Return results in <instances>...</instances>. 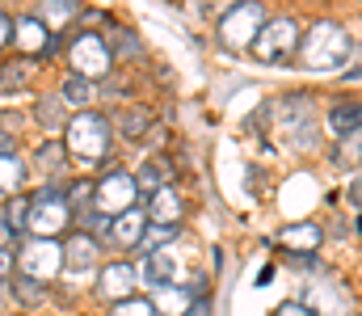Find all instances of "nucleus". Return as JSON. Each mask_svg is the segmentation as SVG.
Returning <instances> with one entry per match:
<instances>
[{
	"mask_svg": "<svg viewBox=\"0 0 362 316\" xmlns=\"http://www.w3.org/2000/svg\"><path fill=\"white\" fill-rule=\"evenodd\" d=\"M139 51H144V47L135 42V34H131V30H118V34H114V47H110V55H139Z\"/></svg>",
	"mask_w": 362,
	"mask_h": 316,
	"instance_id": "473e14b6",
	"label": "nucleus"
},
{
	"mask_svg": "<svg viewBox=\"0 0 362 316\" xmlns=\"http://www.w3.org/2000/svg\"><path fill=\"white\" fill-rule=\"evenodd\" d=\"M185 316H215V308H211V300L202 295V300H194V308H189Z\"/></svg>",
	"mask_w": 362,
	"mask_h": 316,
	"instance_id": "e433bc0d",
	"label": "nucleus"
},
{
	"mask_svg": "<svg viewBox=\"0 0 362 316\" xmlns=\"http://www.w3.org/2000/svg\"><path fill=\"white\" fill-rule=\"evenodd\" d=\"M8 42H13V21H8V17L0 13V51H4Z\"/></svg>",
	"mask_w": 362,
	"mask_h": 316,
	"instance_id": "c9c22d12",
	"label": "nucleus"
},
{
	"mask_svg": "<svg viewBox=\"0 0 362 316\" xmlns=\"http://www.w3.org/2000/svg\"><path fill=\"white\" fill-rule=\"evenodd\" d=\"M329 127H333V135H358L362 131V102L354 98H337V102L329 105Z\"/></svg>",
	"mask_w": 362,
	"mask_h": 316,
	"instance_id": "6ab92c4d",
	"label": "nucleus"
},
{
	"mask_svg": "<svg viewBox=\"0 0 362 316\" xmlns=\"http://www.w3.org/2000/svg\"><path fill=\"white\" fill-rule=\"evenodd\" d=\"M148 122H152V118H148L144 105H131L127 114L118 110V131H122V139H144V135H148Z\"/></svg>",
	"mask_w": 362,
	"mask_h": 316,
	"instance_id": "393cba45",
	"label": "nucleus"
},
{
	"mask_svg": "<svg viewBox=\"0 0 362 316\" xmlns=\"http://www.w3.org/2000/svg\"><path fill=\"white\" fill-rule=\"evenodd\" d=\"M299 64L308 68V72H337V68H346L350 64V55H354V42H350V34L337 25V21H316L303 38H299Z\"/></svg>",
	"mask_w": 362,
	"mask_h": 316,
	"instance_id": "f257e3e1",
	"label": "nucleus"
},
{
	"mask_svg": "<svg viewBox=\"0 0 362 316\" xmlns=\"http://www.w3.org/2000/svg\"><path fill=\"white\" fill-rule=\"evenodd\" d=\"M59 165H64V139H47V144L34 152V169H38L42 177H51Z\"/></svg>",
	"mask_w": 362,
	"mask_h": 316,
	"instance_id": "a878e982",
	"label": "nucleus"
},
{
	"mask_svg": "<svg viewBox=\"0 0 362 316\" xmlns=\"http://www.w3.org/2000/svg\"><path fill=\"white\" fill-rule=\"evenodd\" d=\"M64 199H68V207H72V219H76V215H89L93 186H89V182H72V186L64 190Z\"/></svg>",
	"mask_w": 362,
	"mask_h": 316,
	"instance_id": "c85d7f7f",
	"label": "nucleus"
},
{
	"mask_svg": "<svg viewBox=\"0 0 362 316\" xmlns=\"http://www.w3.org/2000/svg\"><path fill=\"white\" fill-rule=\"evenodd\" d=\"M13 42L21 47V59H34V55H47L51 30L38 17H21V21H13Z\"/></svg>",
	"mask_w": 362,
	"mask_h": 316,
	"instance_id": "dca6fc26",
	"label": "nucleus"
},
{
	"mask_svg": "<svg viewBox=\"0 0 362 316\" xmlns=\"http://www.w3.org/2000/svg\"><path fill=\"white\" fill-rule=\"evenodd\" d=\"M135 283H139V274H135L131 262H110V266L101 270V279H97V291H101L110 304H122V300L135 295Z\"/></svg>",
	"mask_w": 362,
	"mask_h": 316,
	"instance_id": "9d476101",
	"label": "nucleus"
},
{
	"mask_svg": "<svg viewBox=\"0 0 362 316\" xmlns=\"http://www.w3.org/2000/svg\"><path fill=\"white\" fill-rule=\"evenodd\" d=\"M144 232H148V211H144V207H131V211H122L118 219H110L105 245H118V249H139Z\"/></svg>",
	"mask_w": 362,
	"mask_h": 316,
	"instance_id": "9b49d317",
	"label": "nucleus"
},
{
	"mask_svg": "<svg viewBox=\"0 0 362 316\" xmlns=\"http://www.w3.org/2000/svg\"><path fill=\"white\" fill-rule=\"evenodd\" d=\"M68 223H72V207H68V199H64L59 186L47 182L42 190L30 194V215H25V232H30V236L55 240V236L68 232Z\"/></svg>",
	"mask_w": 362,
	"mask_h": 316,
	"instance_id": "7ed1b4c3",
	"label": "nucleus"
},
{
	"mask_svg": "<svg viewBox=\"0 0 362 316\" xmlns=\"http://www.w3.org/2000/svg\"><path fill=\"white\" fill-rule=\"evenodd\" d=\"M144 279H148V287H165V283L185 287V270H181V257L173 253V245L148 253V262H144Z\"/></svg>",
	"mask_w": 362,
	"mask_h": 316,
	"instance_id": "f8f14e48",
	"label": "nucleus"
},
{
	"mask_svg": "<svg viewBox=\"0 0 362 316\" xmlns=\"http://www.w3.org/2000/svg\"><path fill=\"white\" fill-rule=\"evenodd\" d=\"M97 245H101V240H93L89 232H72V236L64 240V270H72V274H93V270H97Z\"/></svg>",
	"mask_w": 362,
	"mask_h": 316,
	"instance_id": "ddd939ff",
	"label": "nucleus"
},
{
	"mask_svg": "<svg viewBox=\"0 0 362 316\" xmlns=\"http://www.w3.org/2000/svg\"><path fill=\"white\" fill-rule=\"evenodd\" d=\"M0 156H13V135L8 131H0Z\"/></svg>",
	"mask_w": 362,
	"mask_h": 316,
	"instance_id": "4c0bfd02",
	"label": "nucleus"
},
{
	"mask_svg": "<svg viewBox=\"0 0 362 316\" xmlns=\"http://www.w3.org/2000/svg\"><path fill=\"white\" fill-rule=\"evenodd\" d=\"M181 215H185V199H181L177 186H165L160 194H152V199H148V223L181 228Z\"/></svg>",
	"mask_w": 362,
	"mask_h": 316,
	"instance_id": "2eb2a0df",
	"label": "nucleus"
},
{
	"mask_svg": "<svg viewBox=\"0 0 362 316\" xmlns=\"http://www.w3.org/2000/svg\"><path fill=\"white\" fill-rule=\"evenodd\" d=\"M30 177V165L13 152V156H0V194H17Z\"/></svg>",
	"mask_w": 362,
	"mask_h": 316,
	"instance_id": "aec40b11",
	"label": "nucleus"
},
{
	"mask_svg": "<svg viewBox=\"0 0 362 316\" xmlns=\"http://www.w3.org/2000/svg\"><path fill=\"white\" fill-rule=\"evenodd\" d=\"M8 295H13L21 308H38V304L47 300V287H42V283H34V279H25V274H13V287H8Z\"/></svg>",
	"mask_w": 362,
	"mask_h": 316,
	"instance_id": "4be33fe9",
	"label": "nucleus"
},
{
	"mask_svg": "<svg viewBox=\"0 0 362 316\" xmlns=\"http://www.w3.org/2000/svg\"><path fill=\"white\" fill-rule=\"evenodd\" d=\"M135 177V190L139 194H160L165 186H173V165H169V156H148L144 165H139V173H131Z\"/></svg>",
	"mask_w": 362,
	"mask_h": 316,
	"instance_id": "f3484780",
	"label": "nucleus"
},
{
	"mask_svg": "<svg viewBox=\"0 0 362 316\" xmlns=\"http://www.w3.org/2000/svg\"><path fill=\"white\" fill-rule=\"evenodd\" d=\"M358 160H362V131H358V135H346V139L337 144V165L354 169Z\"/></svg>",
	"mask_w": 362,
	"mask_h": 316,
	"instance_id": "7c9ffc66",
	"label": "nucleus"
},
{
	"mask_svg": "<svg viewBox=\"0 0 362 316\" xmlns=\"http://www.w3.org/2000/svg\"><path fill=\"white\" fill-rule=\"evenodd\" d=\"M358 316H362V312H358Z\"/></svg>",
	"mask_w": 362,
	"mask_h": 316,
	"instance_id": "79ce46f5",
	"label": "nucleus"
},
{
	"mask_svg": "<svg viewBox=\"0 0 362 316\" xmlns=\"http://www.w3.org/2000/svg\"><path fill=\"white\" fill-rule=\"evenodd\" d=\"M110 316H156L152 308V300H144V295H131V300H122V304H114Z\"/></svg>",
	"mask_w": 362,
	"mask_h": 316,
	"instance_id": "2f4dec72",
	"label": "nucleus"
},
{
	"mask_svg": "<svg viewBox=\"0 0 362 316\" xmlns=\"http://www.w3.org/2000/svg\"><path fill=\"white\" fill-rule=\"evenodd\" d=\"M59 270H64V240H38V236H30L17 249V274H25V279H34V283L47 287Z\"/></svg>",
	"mask_w": 362,
	"mask_h": 316,
	"instance_id": "0eeeda50",
	"label": "nucleus"
},
{
	"mask_svg": "<svg viewBox=\"0 0 362 316\" xmlns=\"http://www.w3.org/2000/svg\"><path fill=\"white\" fill-rule=\"evenodd\" d=\"M110 144H114V127H110V118L97 114V110L72 114L68 127H64V152H72V156L85 160V165L105 160V156H110Z\"/></svg>",
	"mask_w": 362,
	"mask_h": 316,
	"instance_id": "f03ea898",
	"label": "nucleus"
},
{
	"mask_svg": "<svg viewBox=\"0 0 362 316\" xmlns=\"http://www.w3.org/2000/svg\"><path fill=\"white\" fill-rule=\"evenodd\" d=\"M13 266H17V253L13 249H0V287L13 279Z\"/></svg>",
	"mask_w": 362,
	"mask_h": 316,
	"instance_id": "72a5a7b5",
	"label": "nucleus"
},
{
	"mask_svg": "<svg viewBox=\"0 0 362 316\" xmlns=\"http://www.w3.org/2000/svg\"><path fill=\"white\" fill-rule=\"evenodd\" d=\"M68 59H72V72L85 76V81H105L110 68H114V55H110V42L97 34V30H81L72 42H68Z\"/></svg>",
	"mask_w": 362,
	"mask_h": 316,
	"instance_id": "423d86ee",
	"label": "nucleus"
},
{
	"mask_svg": "<svg viewBox=\"0 0 362 316\" xmlns=\"http://www.w3.org/2000/svg\"><path fill=\"white\" fill-rule=\"evenodd\" d=\"M38 127L51 131V135L64 131V127H68V105L59 102V98H42V102H38Z\"/></svg>",
	"mask_w": 362,
	"mask_h": 316,
	"instance_id": "5701e85b",
	"label": "nucleus"
},
{
	"mask_svg": "<svg viewBox=\"0 0 362 316\" xmlns=\"http://www.w3.org/2000/svg\"><path fill=\"white\" fill-rule=\"evenodd\" d=\"M274 316H316V312H312L308 304H282V308H278Z\"/></svg>",
	"mask_w": 362,
	"mask_h": 316,
	"instance_id": "f704fd0d",
	"label": "nucleus"
},
{
	"mask_svg": "<svg viewBox=\"0 0 362 316\" xmlns=\"http://www.w3.org/2000/svg\"><path fill=\"white\" fill-rule=\"evenodd\" d=\"M181 236V228H165V223H148V232H144V240H139V249H148V253H156V249H169L173 240Z\"/></svg>",
	"mask_w": 362,
	"mask_h": 316,
	"instance_id": "bb28decb",
	"label": "nucleus"
},
{
	"mask_svg": "<svg viewBox=\"0 0 362 316\" xmlns=\"http://www.w3.org/2000/svg\"><path fill=\"white\" fill-rule=\"evenodd\" d=\"M25 81H30V59H8V64L0 68V93L21 89Z\"/></svg>",
	"mask_w": 362,
	"mask_h": 316,
	"instance_id": "cd10ccee",
	"label": "nucleus"
},
{
	"mask_svg": "<svg viewBox=\"0 0 362 316\" xmlns=\"http://www.w3.org/2000/svg\"><path fill=\"white\" fill-rule=\"evenodd\" d=\"M8 240H13V228H8L4 215H0V249H8Z\"/></svg>",
	"mask_w": 362,
	"mask_h": 316,
	"instance_id": "58836bf2",
	"label": "nucleus"
},
{
	"mask_svg": "<svg viewBox=\"0 0 362 316\" xmlns=\"http://www.w3.org/2000/svg\"><path fill=\"white\" fill-rule=\"evenodd\" d=\"M81 17V4L76 0H55V4H42L38 8V21L47 25V30H59V25H68V21H76Z\"/></svg>",
	"mask_w": 362,
	"mask_h": 316,
	"instance_id": "412c9836",
	"label": "nucleus"
},
{
	"mask_svg": "<svg viewBox=\"0 0 362 316\" xmlns=\"http://www.w3.org/2000/svg\"><path fill=\"white\" fill-rule=\"evenodd\" d=\"M350 203H354V207L362 211V177L354 182V186H350Z\"/></svg>",
	"mask_w": 362,
	"mask_h": 316,
	"instance_id": "ea45409f",
	"label": "nucleus"
},
{
	"mask_svg": "<svg viewBox=\"0 0 362 316\" xmlns=\"http://www.w3.org/2000/svg\"><path fill=\"white\" fill-rule=\"evenodd\" d=\"M262 25H266V8L257 0H236L219 17V42L228 51H245V47H253V38H257Z\"/></svg>",
	"mask_w": 362,
	"mask_h": 316,
	"instance_id": "20e7f679",
	"label": "nucleus"
},
{
	"mask_svg": "<svg viewBox=\"0 0 362 316\" xmlns=\"http://www.w3.org/2000/svg\"><path fill=\"white\" fill-rule=\"evenodd\" d=\"M0 215H4V223H8L13 232H21V228H25V215H30V194H17V199H8Z\"/></svg>",
	"mask_w": 362,
	"mask_h": 316,
	"instance_id": "c756f323",
	"label": "nucleus"
},
{
	"mask_svg": "<svg viewBox=\"0 0 362 316\" xmlns=\"http://www.w3.org/2000/svg\"><path fill=\"white\" fill-rule=\"evenodd\" d=\"M274 110L282 114V131H286L299 148H312L316 127H312V105H308V98H282Z\"/></svg>",
	"mask_w": 362,
	"mask_h": 316,
	"instance_id": "1a4fd4ad",
	"label": "nucleus"
},
{
	"mask_svg": "<svg viewBox=\"0 0 362 316\" xmlns=\"http://www.w3.org/2000/svg\"><path fill=\"white\" fill-rule=\"evenodd\" d=\"M4 295H8V291H4V287H0V300H4Z\"/></svg>",
	"mask_w": 362,
	"mask_h": 316,
	"instance_id": "a19ab883",
	"label": "nucleus"
},
{
	"mask_svg": "<svg viewBox=\"0 0 362 316\" xmlns=\"http://www.w3.org/2000/svg\"><path fill=\"white\" fill-rule=\"evenodd\" d=\"M262 64H291V55L299 51V25L295 17H266V25L257 30L253 47H249Z\"/></svg>",
	"mask_w": 362,
	"mask_h": 316,
	"instance_id": "39448f33",
	"label": "nucleus"
},
{
	"mask_svg": "<svg viewBox=\"0 0 362 316\" xmlns=\"http://www.w3.org/2000/svg\"><path fill=\"white\" fill-rule=\"evenodd\" d=\"M320 240H325V232H320V223H312V219L291 223V228H282V236H278V245H282L291 257H308V253H316Z\"/></svg>",
	"mask_w": 362,
	"mask_h": 316,
	"instance_id": "4468645a",
	"label": "nucleus"
},
{
	"mask_svg": "<svg viewBox=\"0 0 362 316\" xmlns=\"http://www.w3.org/2000/svg\"><path fill=\"white\" fill-rule=\"evenodd\" d=\"M152 308H156V316H185L194 308V295H189V287L165 283V287H152Z\"/></svg>",
	"mask_w": 362,
	"mask_h": 316,
	"instance_id": "a211bd4d",
	"label": "nucleus"
},
{
	"mask_svg": "<svg viewBox=\"0 0 362 316\" xmlns=\"http://www.w3.org/2000/svg\"><path fill=\"white\" fill-rule=\"evenodd\" d=\"M135 199H139V190H135V177L131 173H122V169H114V173H105L97 186H93V215H105V219H118L122 211L135 207Z\"/></svg>",
	"mask_w": 362,
	"mask_h": 316,
	"instance_id": "6e6552de",
	"label": "nucleus"
},
{
	"mask_svg": "<svg viewBox=\"0 0 362 316\" xmlns=\"http://www.w3.org/2000/svg\"><path fill=\"white\" fill-rule=\"evenodd\" d=\"M93 98H97V85L85 81V76H68L64 89H59V102L64 105H89Z\"/></svg>",
	"mask_w": 362,
	"mask_h": 316,
	"instance_id": "b1692460",
	"label": "nucleus"
}]
</instances>
